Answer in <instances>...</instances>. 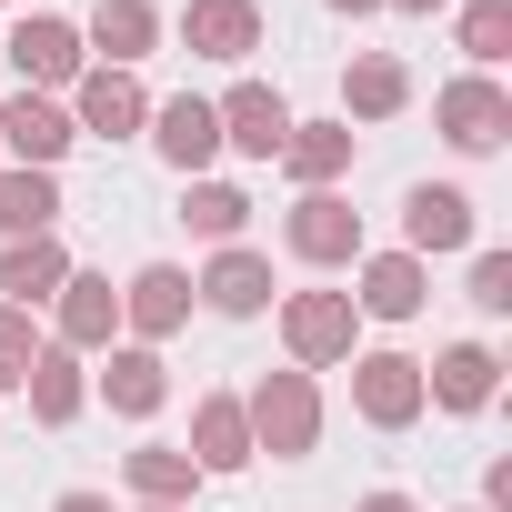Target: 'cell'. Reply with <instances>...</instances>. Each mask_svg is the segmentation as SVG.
I'll return each mask as SVG.
<instances>
[{
	"mask_svg": "<svg viewBox=\"0 0 512 512\" xmlns=\"http://www.w3.org/2000/svg\"><path fill=\"white\" fill-rule=\"evenodd\" d=\"M332 11H342V21H362V11H382V0H332Z\"/></svg>",
	"mask_w": 512,
	"mask_h": 512,
	"instance_id": "obj_34",
	"label": "cell"
},
{
	"mask_svg": "<svg viewBox=\"0 0 512 512\" xmlns=\"http://www.w3.org/2000/svg\"><path fill=\"white\" fill-rule=\"evenodd\" d=\"M191 302H211L221 322H251V312H272V262L251 241H221L211 262L191 272Z\"/></svg>",
	"mask_w": 512,
	"mask_h": 512,
	"instance_id": "obj_11",
	"label": "cell"
},
{
	"mask_svg": "<svg viewBox=\"0 0 512 512\" xmlns=\"http://www.w3.org/2000/svg\"><path fill=\"white\" fill-rule=\"evenodd\" d=\"M352 412L372 432H412L432 402H422V362L412 352H352Z\"/></svg>",
	"mask_w": 512,
	"mask_h": 512,
	"instance_id": "obj_6",
	"label": "cell"
},
{
	"mask_svg": "<svg viewBox=\"0 0 512 512\" xmlns=\"http://www.w3.org/2000/svg\"><path fill=\"white\" fill-rule=\"evenodd\" d=\"M101 402H111L121 422H151V412L171 402V362H161L151 342H111V362H101Z\"/></svg>",
	"mask_w": 512,
	"mask_h": 512,
	"instance_id": "obj_20",
	"label": "cell"
},
{
	"mask_svg": "<svg viewBox=\"0 0 512 512\" xmlns=\"http://www.w3.org/2000/svg\"><path fill=\"white\" fill-rule=\"evenodd\" d=\"M181 51L191 61H251L262 51V0H181Z\"/></svg>",
	"mask_w": 512,
	"mask_h": 512,
	"instance_id": "obj_15",
	"label": "cell"
},
{
	"mask_svg": "<svg viewBox=\"0 0 512 512\" xmlns=\"http://www.w3.org/2000/svg\"><path fill=\"white\" fill-rule=\"evenodd\" d=\"M191 462H201V482L211 472H241L251 462V422H241V392H201L191 402V442H181Z\"/></svg>",
	"mask_w": 512,
	"mask_h": 512,
	"instance_id": "obj_22",
	"label": "cell"
},
{
	"mask_svg": "<svg viewBox=\"0 0 512 512\" xmlns=\"http://www.w3.org/2000/svg\"><path fill=\"white\" fill-rule=\"evenodd\" d=\"M241 422H251V462H312V442H322V392H312V372H262L241 392Z\"/></svg>",
	"mask_w": 512,
	"mask_h": 512,
	"instance_id": "obj_1",
	"label": "cell"
},
{
	"mask_svg": "<svg viewBox=\"0 0 512 512\" xmlns=\"http://www.w3.org/2000/svg\"><path fill=\"white\" fill-rule=\"evenodd\" d=\"M492 392H502V362L482 342H452V352L422 362V402L432 412H492Z\"/></svg>",
	"mask_w": 512,
	"mask_h": 512,
	"instance_id": "obj_18",
	"label": "cell"
},
{
	"mask_svg": "<svg viewBox=\"0 0 512 512\" xmlns=\"http://www.w3.org/2000/svg\"><path fill=\"white\" fill-rule=\"evenodd\" d=\"M31 352H41L31 312H11V302H0V392H21V382H31Z\"/></svg>",
	"mask_w": 512,
	"mask_h": 512,
	"instance_id": "obj_29",
	"label": "cell"
},
{
	"mask_svg": "<svg viewBox=\"0 0 512 512\" xmlns=\"http://www.w3.org/2000/svg\"><path fill=\"white\" fill-rule=\"evenodd\" d=\"M352 121H292V141H282V171L302 181V191H342V171H352Z\"/></svg>",
	"mask_w": 512,
	"mask_h": 512,
	"instance_id": "obj_23",
	"label": "cell"
},
{
	"mask_svg": "<svg viewBox=\"0 0 512 512\" xmlns=\"http://www.w3.org/2000/svg\"><path fill=\"white\" fill-rule=\"evenodd\" d=\"M121 482H131L141 502H191V492H201V462H191L181 442H141V452L121 462Z\"/></svg>",
	"mask_w": 512,
	"mask_h": 512,
	"instance_id": "obj_26",
	"label": "cell"
},
{
	"mask_svg": "<svg viewBox=\"0 0 512 512\" xmlns=\"http://www.w3.org/2000/svg\"><path fill=\"white\" fill-rule=\"evenodd\" d=\"M181 322H191V272H181V262H141V272L121 282V332L161 352Z\"/></svg>",
	"mask_w": 512,
	"mask_h": 512,
	"instance_id": "obj_13",
	"label": "cell"
},
{
	"mask_svg": "<svg viewBox=\"0 0 512 512\" xmlns=\"http://www.w3.org/2000/svg\"><path fill=\"white\" fill-rule=\"evenodd\" d=\"M141 512H191V502H141Z\"/></svg>",
	"mask_w": 512,
	"mask_h": 512,
	"instance_id": "obj_35",
	"label": "cell"
},
{
	"mask_svg": "<svg viewBox=\"0 0 512 512\" xmlns=\"http://www.w3.org/2000/svg\"><path fill=\"white\" fill-rule=\"evenodd\" d=\"M161 31H171V21L151 11V0H101V11L81 21V51H91L101 71H141V61L161 51Z\"/></svg>",
	"mask_w": 512,
	"mask_h": 512,
	"instance_id": "obj_17",
	"label": "cell"
},
{
	"mask_svg": "<svg viewBox=\"0 0 512 512\" xmlns=\"http://www.w3.org/2000/svg\"><path fill=\"white\" fill-rule=\"evenodd\" d=\"M21 392H31V422H41V432H71V422H81V402H91V372H81V352L41 342V352H31V382H21Z\"/></svg>",
	"mask_w": 512,
	"mask_h": 512,
	"instance_id": "obj_21",
	"label": "cell"
},
{
	"mask_svg": "<svg viewBox=\"0 0 512 512\" xmlns=\"http://www.w3.org/2000/svg\"><path fill=\"white\" fill-rule=\"evenodd\" d=\"M462 512H482V502H462Z\"/></svg>",
	"mask_w": 512,
	"mask_h": 512,
	"instance_id": "obj_36",
	"label": "cell"
},
{
	"mask_svg": "<svg viewBox=\"0 0 512 512\" xmlns=\"http://www.w3.org/2000/svg\"><path fill=\"white\" fill-rule=\"evenodd\" d=\"M61 221V171H11L0 161V241H31Z\"/></svg>",
	"mask_w": 512,
	"mask_h": 512,
	"instance_id": "obj_25",
	"label": "cell"
},
{
	"mask_svg": "<svg viewBox=\"0 0 512 512\" xmlns=\"http://www.w3.org/2000/svg\"><path fill=\"white\" fill-rule=\"evenodd\" d=\"M452 41H462L472 71H502L512 61V0H462V31Z\"/></svg>",
	"mask_w": 512,
	"mask_h": 512,
	"instance_id": "obj_28",
	"label": "cell"
},
{
	"mask_svg": "<svg viewBox=\"0 0 512 512\" xmlns=\"http://www.w3.org/2000/svg\"><path fill=\"white\" fill-rule=\"evenodd\" d=\"M392 111H412V71H402L392 51H352V71H342V121H392Z\"/></svg>",
	"mask_w": 512,
	"mask_h": 512,
	"instance_id": "obj_24",
	"label": "cell"
},
{
	"mask_svg": "<svg viewBox=\"0 0 512 512\" xmlns=\"http://www.w3.org/2000/svg\"><path fill=\"white\" fill-rule=\"evenodd\" d=\"M181 221L221 251V241H241V221H251V191H231V181H191L181 191Z\"/></svg>",
	"mask_w": 512,
	"mask_h": 512,
	"instance_id": "obj_27",
	"label": "cell"
},
{
	"mask_svg": "<svg viewBox=\"0 0 512 512\" xmlns=\"http://www.w3.org/2000/svg\"><path fill=\"white\" fill-rule=\"evenodd\" d=\"M71 272H81V262L61 251V231H31V241H11V251H0V302H11V312H41Z\"/></svg>",
	"mask_w": 512,
	"mask_h": 512,
	"instance_id": "obj_19",
	"label": "cell"
},
{
	"mask_svg": "<svg viewBox=\"0 0 512 512\" xmlns=\"http://www.w3.org/2000/svg\"><path fill=\"white\" fill-rule=\"evenodd\" d=\"M432 121H442V141H452V151H472V161H482V151H502V141H512V91H502L492 71H462V81H442V91H432Z\"/></svg>",
	"mask_w": 512,
	"mask_h": 512,
	"instance_id": "obj_4",
	"label": "cell"
},
{
	"mask_svg": "<svg viewBox=\"0 0 512 512\" xmlns=\"http://www.w3.org/2000/svg\"><path fill=\"white\" fill-rule=\"evenodd\" d=\"M472 312H512V251H472Z\"/></svg>",
	"mask_w": 512,
	"mask_h": 512,
	"instance_id": "obj_30",
	"label": "cell"
},
{
	"mask_svg": "<svg viewBox=\"0 0 512 512\" xmlns=\"http://www.w3.org/2000/svg\"><path fill=\"white\" fill-rule=\"evenodd\" d=\"M352 512H422V502H412V492H392V482H382V492H362V502H352Z\"/></svg>",
	"mask_w": 512,
	"mask_h": 512,
	"instance_id": "obj_31",
	"label": "cell"
},
{
	"mask_svg": "<svg viewBox=\"0 0 512 512\" xmlns=\"http://www.w3.org/2000/svg\"><path fill=\"white\" fill-rule=\"evenodd\" d=\"M111 332H121L111 272H71V282L51 292V342H61V352H111Z\"/></svg>",
	"mask_w": 512,
	"mask_h": 512,
	"instance_id": "obj_16",
	"label": "cell"
},
{
	"mask_svg": "<svg viewBox=\"0 0 512 512\" xmlns=\"http://www.w3.org/2000/svg\"><path fill=\"white\" fill-rule=\"evenodd\" d=\"M422 302H432V262H412V251H362V262H352V312L412 322Z\"/></svg>",
	"mask_w": 512,
	"mask_h": 512,
	"instance_id": "obj_14",
	"label": "cell"
},
{
	"mask_svg": "<svg viewBox=\"0 0 512 512\" xmlns=\"http://www.w3.org/2000/svg\"><path fill=\"white\" fill-rule=\"evenodd\" d=\"M282 251L312 262V272H352V262H362V211H352L342 191H302V201L282 211Z\"/></svg>",
	"mask_w": 512,
	"mask_h": 512,
	"instance_id": "obj_3",
	"label": "cell"
},
{
	"mask_svg": "<svg viewBox=\"0 0 512 512\" xmlns=\"http://www.w3.org/2000/svg\"><path fill=\"white\" fill-rule=\"evenodd\" d=\"M141 131H151V151H161L181 181H201V171L221 161V121H211V101H201V91H171V101H151V121H141Z\"/></svg>",
	"mask_w": 512,
	"mask_h": 512,
	"instance_id": "obj_12",
	"label": "cell"
},
{
	"mask_svg": "<svg viewBox=\"0 0 512 512\" xmlns=\"http://www.w3.org/2000/svg\"><path fill=\"white\" fill-rule=\"evenodd\" d=\"M282 352H292V372H332V362H352V352H362V312H352V292H282Z\"/></svg>",
	"mask_w": 512,
	"mask_h": 512,
	"instance_id": "obj_2",
	"label": "cell"
},
{
	"mask_svg": "<svg viewBox=\"0 0 512 512\" xmlns=\"http://www.w3.org/2000/svg\"><path fill=\"white\" fill-rule=\"evenodd\" d=\"M472 191L462 181H412L402 191V251L412 262H432V251H472Z\"/></svg>",
	"mask_w": 512,
	"mask_h": 512,
	"instance_id": "obj_9",
	"label": "cell"
},
{
	"mask_svg": "<svg viewBox=\"0 0 512 512\" xmlns=\"http://www.w3.org/2000/svg\"><path fill=\"white\" fill-rule=\"evenodd\" d=\"M211 121H221V151H241V161H282V141H292V101L272 81H231L211 101Z\"/></svg>",
	"mask_w": 512,
	"mask_h": 512,
	"instance_id": "obj_8",
	"label": "cell"
},
{
	"mask_svg": "<svg viewBox=\"0 0 512 512\" xmlns=\"http://www.w3.org/2000/svg\"><path fill=\"white\" fill-rule=\"evenodd\" d=\"M141 121H151L141 71H101V61H91V71L71 81V131H81V141H131Z\"/></svg>",
	"mask_w": 512,
	"mask_h": 512,
	"instance_id": "obj_10",
	"label": "cell"
},
{
	"mask_svg": "<svg viewBox=\"0 0 512 512\" xmlns=\"http://www.w3.org/2000/svg\"><path fill=\"white\" fill-rule=\"evenodd\" d=\"M71 101H51V91H11L0 101V161L11 171H61L71 161Z\"/></svg>",
	"mask_w": 512,
	"mask_h": 512,
	"instance_id": "obj_5",
	"label": "cell"
},
{
	"mask_svg": "<svg viewBox=\"0 0 512 512\" xmlns=\"http://www.w3.org/2000/svg\"><path fill=\"white\" fill-rule=\"evenodd\" d=\"M382 11H412V21H432V11H452V0H382Z\"/></svg>",
	"mask_w": 512,
	"mask_h": 512,
	"instance_id": "obj_33",
	"label": "cell"
},
{
	"mask_svg": "<svg viewBox=\"0 0 512 512\" xmlns=\"http://www.w3.org/2000/svg\"><path fill=\"white\" fill-rule=\"evenodd\" d=\"M11 71H21V91H71V81L91 71V51H81V21H61V11H31V21H11Z\"/></svg>",
	"mask_w": 512,
	"mask_h": 512,
	"instance_id": "obj_7",
	"label": "cell"
},
{
	"mask_svg": "<svg viewBox=\"0 0 512 512\" xmlns=\"http://www.w3.org/2000/svg\"><path fill=\"white\" fill-rule=\"evenodd\" d=\"M51 512H111V492H61Z\"/></svg>",
	"mask_w": 512,
	"mask_h": 512,
	"instance_id": "obj_32",
	"label": "cell"
}]
</instances>
